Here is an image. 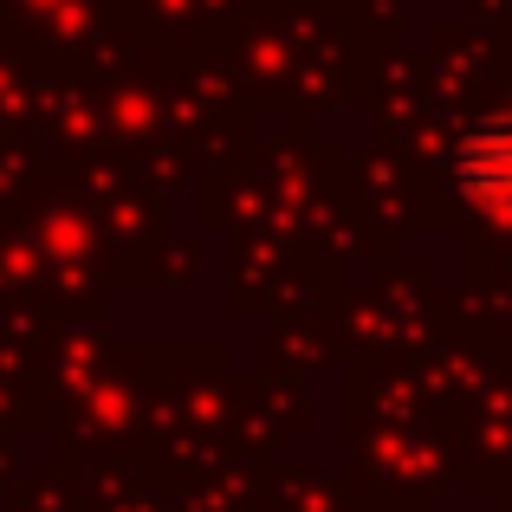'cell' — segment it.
I'll return each mask as SVG.
<instances>
[{
	"label": "cell",
	"mask_w": 512,
	"mask_h": 512,
	"mask_svg": "<svg viewBox=\"0 0 512 512\" xmlns=\"http://www.w3.org/2000/svg\"><path fill=\"white\" fill-rule=\"evenodd\" d=\"M454 188L493 221H512V111H493L454 143Z\"/></svg>",
	"instance_id": "obj_1"
}]
</instances>
